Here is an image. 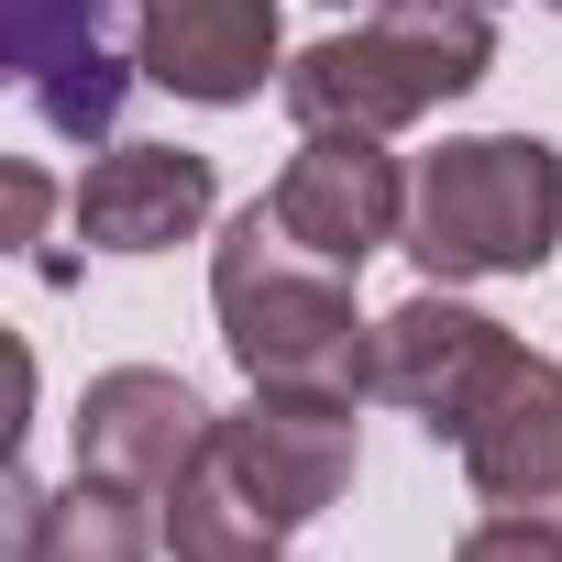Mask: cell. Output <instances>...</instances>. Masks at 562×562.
<instances>
[{
    "mask_svg": "<svg viewBox=\"0 0 562 562\" xmlns=\"http://www.w3.org/2000/svg\"><path fill=\"white\" fill-rule=\"evenodd\" d=\"M364 441H353V408L331 397H254L232 419H210L199 463L177 474L166 496V551L177 562H288V540L342 507Z\"/></svg>",
    "mask_w": 562,
    "mask_h": 562,
    "instance_id": "6da1fadb",
    "label": "cell"
},
{
    "mask_svg": "<svg viewBox=\"0 0 562 562\" xmlns=\"http://www.w3.org/2000/svg\"><path fill=\"white\" fill-rule=\"evenodd\" d=\"M210 310L254 397H331V408L375 397V321L353 310V276L299 254L265 199L210 243Z\"/></svg>",
    "mask_w": 562,
    "mask_h": 562,
    "instance_id": "7a4b0ae2",
    "label": "cell"
},
{
    "mask_svg": "<svg viewBox=\"0 0 562 562\" xmlns=\"http://www.w3.org/2000/svg\"><path fill=\"white\" fill-rule=\"evenodd\" d=\"M496 78V0H375L353 34H321L288 56V122L299 133H408Z\"/></svg>",
    "mask_w": 562,
    "mask_h": 562,
    "instance_id": "3957f363",
    "label": "cell"
},
{
    "mask_svg": "<svg viewBox=\"0 0 562 562\" xmlns=\"http://www.w3.org/2000/svg\"><path fill=\"white\" fill-rule=\"evenodd\" d=\"M408 254H419L430 288L540 276L562 254V144H540V133H463V144L419 155Z\"/></svg>",
    "mask_w": 562,
    "mask_h": 562,
    "instance_id": "277c9868",
    "label": "cell"
},
{
    "mask_svg": "<svg viewBox=\"0 0 562 562\" xmlns=\"http://www.w3.org/2000/svg\"><path fill=\"white\" fill-rule=\"evenodd\" d=\"M408 188L419 177L386 155V133H299V155L276 166L265 210H276V232L299 254L364 276L386 243H408Z\"/></svg>",
    "mask_w": 562,
    "mask_h": 562,
    "instance_id": "5b68a950",
    "label": "cell"
},
{
    "mask_svg": "<svg viewBox=\"0 0 562 562\" xmlns=\"http://www.w3.org/2000/svg\"><path fill=\"white\" fill-rule=\"evenodd\" d=\"M507 353H518V331H507V321L463 310L452 288H419L408 310H386V321H375V397H386V408H408L430 441H452V430H463V408L507 375Z\"/></svg>",
    "mask_w": 562,
    "mask_h": 562,
    "instance_id": "8992f818",
    "label": "cell"
},
{
    "mask_svg": "<svg viewBox=\"0 0 562 562\" xmlns=\"http://www.w3.org/2000/svg\"><path fill=\"white\" fill-rule=\"evenodd\" d=\"M133 67L166 100L243 111L265 100V78H288V34L276 0H133Z\"/></svg>",
    "mask_w": 562,
    "mask_h": 562,
    "instance_id": "52a82bcc",
    "label": "cell"
},
{
    "mask_svg": "<svg viewBox=\"0 0 562 562\" xmlns=\"http://www.w3.org/2000/svg\"><path fill=\"white\" fill-rule=\"evenodd\" d=\"M0 45H12L23 100L67 144H111V122L144 78L133 56H111V0H0Z\"/></svg>",
    "mask_w": 562,
    "mask_h": 562,
    "instance_id": "ba28073f",
    "label": "cell"
},
{
    "mask_svg": "<svg viewBox=\"0 0 562 562\" xmlns=\"http://www.w3.org/2000/svg\"><path fill=\"white\" fill-rule=\"evenodd\" d=\"M210 397L188 386V375H166V364H111V375H89V397H78V474H111V485H133V496H177V474L199 463V441H210Z\"/></svg>",
    "mask_w": 562,
    "mask_h": 562,
    "instance_id": "9c48e42d",
    "label": "cell"
},
{
    "mask_svg": "<svg viewBox=\"0 0 562 562\" xmlns=\"http://www.w3.org/2000/svg\"><path fill=\"white\" fill-rule=\"evenodd\" d=\"M452 463L485 507L507 518H562V364L551 353H507V375L463 408L452 430Z\"/></svg>",
    "mask_w": 562,
    "mask_h": 562,
    "instance_id": "30bf717a",
    "label": "cell"
},
{
    "mask_svg": "<svg viewBox=\"0 0 562 562\" xmlns=\"http://www.w3.org/2000/svg\"><path fill=\"white\" fill-rule=\"evenodd\" d=\"M78 243L89 254H177L199 243V221L221 210V166L188 155V144H111L89 177H78Z\"/></svg>",
    "mask_w": 562,
    "mask_h": 562,
    "instance_id": "8fae6325",
    "label": "cell"
},
{
    "mask_svg": "<svg viewBox=\"0 0 562 562\" xmlns=\"http://www.w3.org/2000/svg\"><path fill=\"white\" fill-rule=\"evenodd\" d=\"M155 496L111 485V474H67V485H34L12 463V562H155Z\"/></svg>",
    "mask_w": 562,
    "mask_h": 562,
    "instance_id": "7c38bea8",
    "label": "cell"
},
{
    "mask_svg": "<svg viewBox=\"0 0 562 562\" xmlns=\"http://www.w3.org/2000/svg\"><path fill=\"white\" fill-rule=\"evenodd\" d=\"M452 562H562V518H507V507H485V518L452 540Z\"/></svg>",
    "mask_w": 562,
    "mask_h": 562,
    "instance_id": "4fadbf2b",
    "label": "cell"
},
{
    "mask_svg": "<svg viewBox=\"0 0 562 562\" xmlns=\"http://www.w3.org/2000/svg\"><path fill=\"white\" fill-rule=\"evenodd\" d=\"M0 210H12V232H0V243H45V210H56V177H45L34 155H12V166H0Z\"/></svg>",
    "mask_w": 562,
    "mask_h": 562,
    "instance_id": "5bb4252c",
    "label": "cell"
},
{
    "mask_svg": "<svg viewBox=\"0 0 562 562\" xmlns=\"http://www.w3.org/2000/svg\"><path fill=\"white\" fill-rule=\"evenodd\" d=\"M331 12H353V0H331Z\"/></svg>",
    "mask_w": 562,
    "mask_h": 562,
    "instance_id": "9a60e30c",
    "label": "cell"
},
{
    "mask_svg": "<svg viewBox=\"0 0 562 562\" xmlns=\"http://www.w3.org/2000/svg\"><path fill=\"white\" fill-rule=\"evenodd\" d=\"M540 12H562V0H540Z\"/></svg>",
    "mask_w": 562,
    "mask_h": 562,
    "instance_id": "2e32d148",
    "label": "cell"
}]
</instances>
